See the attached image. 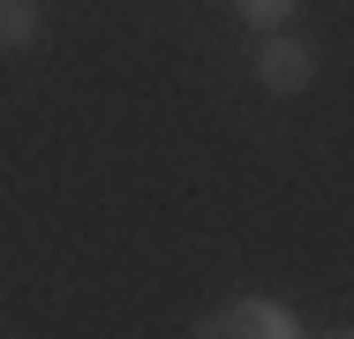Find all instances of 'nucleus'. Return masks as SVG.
<instances>
[{
	"instance_id": "f257e3e1",
	"label": "nucleus",
	"mask_w": 354,
	"mask_h": 339,
	"mask_svg": "<svg viewBox=\"0 0 354 339\" xmlns=\"http://www.w3.org/2000/svg\"><path fill=\"white\" fill-rule=\"evenodd\" d=\"M257 83H264V91H309V83H317V53H309L301 38H264Z\"/></svg>"
},
{
	"instance_id": "f03ea898",
	"label": "nucleus",
	"mask_w": 354,
	"mask_h": 339,
	"mask_svg": "<svg viewBox=\"0 0 354 339\" xmlns=\"http://www.w3.org/2000/svg\"><path fill=\"white\" fill-rule=\"evenodd\" d=\"M204 339H294V324H286L272 302H234V309H218L212 324H204Z\"/></svg>"
},
{
	"instance_id": "7ed1b4c3",
	"label": "nucleus",
	"mask_w": 354,
	"mask_h": 339,
	"mask_svg": "<svg viewBox=\"0 0 354 339\" xmlns=\"http://www.w3.org/2000/svg\"><path fill=\"white\" fill-rule=\"evenodd\" d=\"M38 30H46L38 0H0V53H23V46H38Z\"/></svg>"
},
{
	"instance_id": "20e7f679",
	"label": "nucleus",
	"mask_w": 354,
	"mask_h": 339,
	"mask_svg": "<svg viewBox=\"0 0 354 339\" xmlns=\"http://www.w3.org/2000/svg\"><path fill=\"white\" fill-rule=\"evenodd\" d=\"M234 8H241V15L257 23V30H279L286 15H294V0H234Z\"/></svg>"
}]
</instances>
